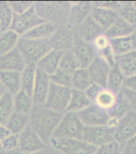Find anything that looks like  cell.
<instances>
[{"label": "cell", "mask_w": 136, "mask_h": 154, "mask_svg": "<svg viewBox=\"0 0 136 154\" xmlns=\"http://www.w3.org/2000/svg\"><path fill=\"white\" fill-rule=\"evenodd\" d=\"M63 114L52 110L45 105H34L30 113L29 126L49 145L51 138Z\"/></svg>", "instance_id": "obj_1"}, {"label": "cell", "mask_w": 136, "mask_h": 154, "mask_svg": "<svg viewBox=\"0 0 136 154\" xmlns=\"http://www.w3.org/2000/svg\"><path fill=\"white\" fill-rule=\"evenodd\" d=\"M71 2H36L34 9L37 15L45 22L58 26H67Z\"/></svg>", "instance_id": "obj_2"}, {"label": "cell", "mask_w": 136, "mask_h": 154, "mask_svg": "<svg viewBox=\"0 0 136 154\" xmlns=\"http://www.w3.org/2000/svg\"><path fill=\"white\" fill-rule=\"evenodd\" d=\"M17 49L21 53L26 65H37L46 54L52 50L49 40H36L20 37Z\"/></svg>", "instance_id": "obj_3"}, {"label": "cell", "mask_w": 136, "mask_h": 154, "mask_svg": "<svg viewBox=\"0 0 136 154\" xmlns=\"http://www.w3.org/2000/svg\"><path fill=\"white\" fill-rule=\"evenodd\" d=\"M84 125L77 113L67 111L63 114L53 133V138H73L82 140Z\"/></svg>", "instance_id": "obj_4"}, {"label": "cell", "mask_w": 136, "mask_h": 154, "mask_svg": "<svg viewBox=\"0 0 136 154\" xmlns=\"http://www.w3.org/2000/svg\"><path fill=\"white\" fill-rule=\"evenodd\" d=\"M49 145L61 154H94L97 149L83 140L73 138L52 137Z\"/></svg>", "instance_id": "obj_5"}, {"label": "cell", "mask_w": 136, "mask_h": 154, "mask_svg": "<svg viewBox=\"0 0 136 154\" xmlns=\"http://www.w3.org/2000/svg\"><path fill=\"white\" fill-rule=\"evenodd\" d=\"M71 94V88L64 87L51 82L45 106L57 113L64 114L67 111Z\"/></svg>", "instance_id": "obj_6"}, {"label": "cell", "mask_w": 136, "mask_h": 154, "mask_svg": "<svg viewBox=\"0 0 136 154\" xmlns=\"http://www.w3.org/2000/svg\"><path fill=\"white\" fill-rule=\"evenodd\" d=\"M82 140L96 148H99L115 141L114 128L104 126H85Z\"/></svg>", "instance_id": "obj_7"}, {"label": "cell", "mask_w": 136, "mask_h": 154, "mask_svg": "<svg viewBox=\"0 0 136 154\" xmlns=\"http://www.w3.org/2000/svg\"><path fill=\"white\" fill-rule=\"evenodd\" d=\"M136 136V113L133 110L119 120L114 128V137L115 142L123 145Z\"/></svg>", "instance_id": "obj_8"}, {"label": "cell", "mask_w": 136, "mask_h": 154, "mask_svg": "<svg viewBox=\"0 0 136 154\" xmlns=\"http://www.w3.org/2000/svg\"><path fill=\"white\" fill-rule=\"evenodd\" d=\"M45 21L42 20L34 9V4L30 9L22 14H14L11 25L10 29L14 30L20 36L30 30L36 26L39 25Z\"/></svg>", "instance_id": "obj_9"}, {"label": "cell", "mask_w": 136, "mask_h": 154, "mask_svg": "<svg viewBox=\"0 0 136 154\" xmlns=\"http://www.w3.org/2000/svg\"><path fill=\"white\" fill-rule=\"evenodd\" d=\"M19 149L23 154L35 153L49 146L29 125L19 134Z\"/></svg>", "instance_id": "obj_10"}, {"label": "cell", "mask_w": 136, "mask_h": 154, "mask_svg": "<svg viewBox=\"0 0 136 154\" xmlns=\"http://www.w3.org/2000/svg\"><path fill=\"white\" fill-rule=\"evenodd\" d=\"M74 39V30L68 26H61L49 39V43L52 50L65 52L71 51L73 46Z\"/></svg>", "instance_id": "obj_11"}, {"label": "cell", "mask_w": 136, "mask_h": 154, "mask_svg": "<svg viewBox=\"0 0 136 154\" xmlns=\"http://www.w3.org/2000/svg\"><path fill=\"white\" fill-rule=\"evenodd\" d=\"M77 114L84 126H104L108 124V112L93 103L80 111Z\"/></svg>", "instance_id": "obj_12"}, {"label": "cell", "mask_w": 136, "mask_h": 154, "mask_svg": "<svg viewBox=\"0 0 136 154\" xmlns=\"http://www.w3.org/2000/svg\"><path fill=\"white\" fill-rule=\"evenodd\" d=\"M71 51L78 60L81 68L84 69H87L96 57V53L92 43L84 41L76 35Z\"/></svg>", "instance_id": "obj_13"}, {"label": "cell", "mask_w": 136, "mask_h": 154, "mask_svg": "<svg viewBox=\"0 0 136 154\" xmlns=\"http://www.w3.org/2000/svg\"><path fill=\"white\" fill-rule=\"evenodd\" d=\"M50 85L49 75L37 67L32 93V98L34 105H45Z\"/></svg>", "instance_id": "obj_14"}, {"label": "cell", "mask_w": 136, "mask_h": 154, "mask_svg": "<svg viewBox=\"0 0 136 154\" xmlns=\"http://www.w3.org/2000/svg\"><path fill=\"white\" fill-rule=\"evenodd\" d=\"M93 2H71L67 26L73 30L85 21L91 15Z\"/></svg>", "instance_id": "obj_15"}, {"label": "cell", "mask_w": 136, "mask_h": 154, "mask_svg": "<svg viewBox=\"0 0 136 154\" xmlns=\"http://www.w3.org/2000/svg\"><path fill=\"white\" fill-rule=\"evenodd\" d=\"M92 83L106 88L107 80L111 67L106 62L96 56L90 66L87 68Z\"/></svg>", "instance_id": "obj_16"}, {"label": "cell", "mask_w": 136, "mask_h": 154, "mask_svg": "<svg viewBox=\"0 0 136 154\" xmlns=\"http://www.w3.org/2000/svg\"><path fill=\"white\" fill-rule=\"evenodd\" d=\"M25 60L16 48L0 56V71L22 72L25 67Z\"/></svg>", "instance_id": "obj_17"}, {"label": "cell", "mask_w": 136, "mask_h": 154, "mask_svg": "<svg viewBox=\"0 0 136 154\" xmlns=\"http://www.w3.org/2000/svg\"><path fill=\"white\" fill-rule=\"evenodd\" d=\"M73 30L76 36L89 43H92L97 36L104 33V30L96 23L91 15L78 26L74 28Z\"/></svg>", "instance_id": "obj_18"}, {"label": "cell", "mask_w": 136, "mask_h": 154, "mask_svg": "<svg viewBox=\"0 0 136 154\" xmlns=\"http://www.w3.org/2000/svg\"><path fill=\"white\" fill-rule=\"evenodd\" d=\"M91 17L105 32L119 18V14L113 10L100 8L93 6Z\"/></svg>", "instance_id": "obj_19"}, {"label": "cell", "mask_w": 136, "mask_h": 154, "mask_svg": "<svg viewBox=\"0 0 136 154\" xmlns=\"http://www.w3.org/2000/svg\"><path fill=\"white\" fill-rule=\"evenodd\" d=\"M63 53L62 51L51 50L49 53L37 63V67L51 76L59 69V65Z\"/></svg>", "instance_id": "obj_20"}, {"label": "cell", "mask_w": 136, "mask_h": 154, "mask_svg": "<svg viewBox=\"0 0 136 154\" xmlns=\"http://www.w3.org/2000/svg\"><path fill=\"white\" fill-rule=\"evenodd\" d=\"M58 27L59 26L54 23L43 22L25 33L21 37L25 38L36 39V40H49L51 36L56 32Z\"/></svg>", "instance_id": "obj_21"}, {"label": "cell", "mask_w": 136, "mask_h": 154, "mask_svg": "<svg viewBox=\"0 0 136 154\" xmlns=\"http://www.w3.org/2000/svg\"><path fill=\"white\" fill-rule=\"evenodd\" d=\"M0 82L7 93L13 96L22 90L21 73L15 71H0Z\"/></svg>", "instance_id": "obj_22"}, {"label": "cell", "mask_w": 136, "mask_h": 154, "mask_svg": "<svg viewBox=\"0 0 136 154\" xmlns=\"http://www.w3.org/2000/svg\"><path fill=\"white\" fill-rule=\"evenodd\" d=\"M135 29L125 20L119 16L116 21L104 32L110 39L129 37L134 33Z\"/></svg>", "instance_id": "obj_23"}, {"label": "cell", "mask_w": 136, "mask_h": 154, "mask_svg": "<svg viewBox=\"0 0 136 154\" xmlns=\"http://www.w3.org/2000/svg\"><path fill=\"white\" fill-rule=\"evenodd\" d=\"M29 120L30 115L14 111L5 125L9 129L10 134L19 135L29 125Z\"/></svg>", "instance_id": "obj_24"}, {"label": "cell", "mask_w": 136, "mask_h": 154, "mask_svg": "<svg viewBox=\"0 0 136 154\" xmlns=\"http://www.w3.org/2000/svg\"><path fill=\"white\" fill-rule=\"evenodd\" d=\"M125 79L126 78L120 71L117 64H115L114 66L111 67L107 80L106 88L112 91L115 94H118L122 91Z\"/></svg>", "instance_id": "obj_25"}, {"label": "cell", "mask_w": 136, "mask_h": 154, "mask_svg": "<svg viewBox=\"0 0 136 154\" xmlns=\"http://www.w3.org/2000/svg\"><path fill=\"white\" fill-rule=\"evenodd\" d=\"M34 106V103L32 96L28 94L25 91L21 90L14 95V109L15 112L30 115Z\"/></svg>", "instance_id": "obj_26"}, {"label": "cell", "mask_w": 136, "mask_h": 154, "mask_svg": "<svg viewBox=\"0 0 136 154\" xmlns=\"http://www.w3.org/2000/svg\"><path fill=\"white\" fill-rule=\"evenodd\" d=\"M131 110H132L131 105L124 95L123 94L122 92H120L117 94L116 101L113 107L108 111V114L111 119L119 121Z\"/></svg>", "instance_id": "obj_27"}, {"label": "cell", "mask_w": 136, "mask_h": 154, "mask_svg": "<svg viewBox=\"0 0 136 154\" xmlns=\"http://www.w3.org/2000/svg\"><path fill=\"white\" fill-rule=\"evenodd\" d=\"M20 37V35L10 29L0 33V56L16 48Z\"/></svg>", "instance_id": "obj_28"}, {"label": "cell", "mask_w": 136, "mask_h": 154, "mask_svg": "<svg viewBox=\"0 0 136 154\" xmlns=\"http://www.w3.org/2000/svg\"><path fill=\"white\" fill-rule=\"evenodd\" d=\"M72 90L85 91L92 84L88 69L80 68L71 73Z\"/></svg>", "instance_id": "obj_29"}, {"label": "cell", "mask_w": 136, "mask_h": 154, "mask_svg": "<svg viewBox=\"0 0 136 154\" xmlns=\"http://www.w3.org/2000/svg\"><path fill=\"white\" fill-rule=\"evenodd\" d=\"M91 104L92 102L88 98V97L86 96L85 93L84 91L72 90L71 97H70L67 111L79 113L80 111L87 108Z\"/></svg>", "instance_id": "obj_30"}, {"label": "cell", "mask_w": 136, "mask_h": 154, "mask_svg": "<svg viewBox=\"0 0 136 154\" xmlns=\"http://www.w3.org/2000/svg\"><path fill=\"white\" fill-rule=\"evenodd\" d=\"M37 66L36 65H25V67L21 72L22 90L32 96L33 89L34 85Z\"/></svg>", "instance_id": "obj_31"}, {"label": "cell", "mask_w": 136, "mask_h": 154, "mask_svg": "<svg viewBox=\"0 0 136 154\" xmlns=\"http://www.w3.org/2000/svg\"><path fill=\"white\" fill-rule=\"evenodd\" d=\"M117 14L136 30V7L133 2H120Z\"/></svg>", "instance_id": "obj_32"}, {"label": "cell", "mask_w": 136, "mask_h": 154, "mask_svg": "<svg viewBox=\"0 0 136 154\" xmlns=\"http://www.w3.org/2000/svg\"><path fill=\"white\" fill-rule=\"evenodd\" d=\"M111 47L116 58L134 51L131 36L111 39Z\"/></svg>", "instance_id": "obj_33"}, {"label": "cell", "mask_w": 136, "mask_h": 154, "mask_svg": "<svg viewBox=\"0 0 136 154\" xmlns=\"http://www.w3.org/2000/svg\"><path fill=\"white\" fill-rule=\"evenodd\" d=\"M116 64L126 78L136 75V59L131 53L116 58Z\"/></svg>", "instance_id": "obj_34"}, {"label": "cell", "mask_w": 136, "mask_h": 154, "mask_svg": "<svg viewBox=\"0 0 136 154\" xmlns=\"http://www.w3.org/2000/svg\"><path fill=\"white\" fill-rule=\"evenodd\" d=\"M117 98V94H114L112 91L109 90L107 88H103L101 91L98 94L93 104L96 105L102 109L108 111L111 109L115 105Z\"/></svg>", "instance_id": "obj_35"}, {"label": "cell", "mask_w": 136, "mask_h": 154, "mask_svg": "<svg viewBox=\"0 0 136 154\" xmlns=\"http://www.w3.org/2000/svg\"><path fill=\"white\" fill-rule=\"evenodd\" d=\"M14 111V96L7 92L0 98V125H5Z\"/></svg>", "instance_id": "obj_36"}, {"label": "cell", "mask_w": 136, "mask_h": 154, "mask_svg": "<svg viewBox=\"0 0 136 154\" xmlns=\"http://www.w3.org/2000/svg\"><path fill=\"white\" fill-rule=\"evenodd\" d=\"M80 68H81V65L73 52L72 51H65L61 58L59 69L71 74Z\"/></svg>", "instance_id": "obj_37"}, {"label": "cell", "mask_w": 136, "mask_h": 154, "mask_svg": "<svg viewBox=\"0 0 136 154\" xmlns=\"http://www.w3.org/2000/svg\"><path fill=\"white\" fill-rule=\"evenodd\" d=\"M13 16L14 12L9 2H0V27L2 31L10 29Z\"/></svg>", "instance_id": "obj_38"}, {"label": "cell", "mask_w": 136, "mask_h": 154, "mask_svg": "<svg viewBox=\"0 0 136 154\" xmlns=\"http://www.w3.org/2000/svg\"><path fill=\"white\" fill-rule=\"evenodd\" d=\"M49 77H50L51 82L54 83L56 85H61V86L72 89V80L70 73L58 69L54 74Z\"/></svg>", "instance_id": "obj_39"}, {"label": "cell", "mask_w": 136, "mask_h": 154, "mask_svg": "<svg viewBox=\"0 0 136 154\" xmlns=\"http://www.w3.org/2000/svg\"><path fill=\"white\" fill-rule=\"evenodd\" d=\"M92 45L97 54L111 46V39L104 33L97 36L92 42Z\"/></svg>", "instance_id": "obj_40"}, {"label": "cell", "mask_w": 136, "mask_h": 154, "mask_svg": "<svg viewBox=\"0 0 136 154\" xmlns=\"http://www.w3.org/2000/svg\"><path fill=\"white\" fill-rule=\"evenodd\" d=\"M122 147L123 145L114 141L108 145L98 148L94 154H120L122 151Z\"/></svg>", "instance_id": "obj_41"}, {"label": "cell", "mask_w": 136, "mask_h": 154, "mask_svg": "<svg viewBox=\"0 0 136 154\" xmlns=\"http://www.w3.org/2000/svg\"><path fill=\"white\" fill-rule=\"evenodd\" d=\"M3 151H14L19 149V137L16 134L10 135L2 142Z\"/></svg>", "instance_id": "obj_42"}, {"label": "cell", "mask_w": 136, "mask_h": 154, "mask_svg": "<svg viewBox=\"0 0 136 154\" xmlns=\"http://www.w3.org/2000/svg\"><path fill=\"white\" fill-rule=\"evenodd\" d=\"M12 11L14 12V14H22L25 12L27 10H29L30 7H32L34 4V2H30V1H14V2H9Z\"/></svg>", "instance_id": "obj_43"}, {"label": "cell", "mask_w": 136, "mask_h": 154, "mask_svg": "<svg viewBox=\"0 0 136 154\" xmlns=\"http://www.w3.org/2000/svg\"><path fill=\"white\" fill-rule=\"evenodd\" d=\"M96 56H98L99 58L104 60V62H106L110 66V67L114 66L116 64V57L114 54L111 46L105 49V50H104V51L97 53Z\"/></svg>", "instance_id": "obj_44"}, {"label": "cell", "mask_w": 136, "mask_h": 154, "mask_svg": "<svg viewBox=\"0 0 136 154\" xmlns=\"http://www.w3.org/2000/svg\"><path fill=\"white\" fill-rule=\"evenodd\" d=\"M103 89V87L99 86V85H96V84H94V83H92L87 90L84 91L86 96L88 97V98L91 101L92 103H93V101H95V99L96 97V96L98 95L101 90Z\"/></svg>", "instance_id": "obj_45"}, {"label": "cell", "mask_w": 136, "mask_h": 154, "mask_svg": "<svg viewBox=\"0 0 136 154\" xmlns=\"http://www.w3.org/2000/svg\"><path fill=\"white\" fill-rule=\"evenodd\" d=\"M121 92H122L123 94L124 95V97L127 98V100L131 105L132 110L136 113V92L127 90L126 88H123Z\"/></svg>", "instance_id": "obj_46"}, {"label": "cell", "mask_w": 136, "mask_h": 154, "mask_svg": "<svg viewBox=\"0 0 136 154\" xmlns=\"http://www.w3.org/2000/svg\"><path fill=\"white\" fill-rule=\"evenodd\" d=\"M120 154H136V136L123 145Z\"/></svg>", "instance_id": "obj_47"}, {"label": "cell", "mask_w": 136, "mask_h": 154, "mask_svg": "<svg viewBox=\"0 0 136 154\" xmlns=\"http://www.w3.org/2000/svg\"><path fill=\"white\" fill-rule=\"evenodd\" d=\"M93 2V6L96 7H100V8H105V9H110L116 11L120 2H116V1H99V2Z\"/></svg>", "instance_id": "obj_48"}, {"label": "cell", "mask_w": 136, "mask_h": 154, "mask_svg": "<svg viewBox=\"0 0 136 154\" xmlns=\"http://www.w3.org/2000/svg\"><path fill=\"white\" fill-rule=\"evenodd\" d=\"M123 88L136 92V75L125 79Z\"/></svg>", "instance_id": "obj_49"}, {"label": "cell", "mask_w": 136, "mask_h": 154, "mask_svg": "<svg viewBox=\"0 0 136 154\" xmlns=\"http://www.w3.org/2000/svg\"><path fill=\"white\" fill-rule=\"evenodd\" d=\"M10 132L7 128L6 125H0V141L2 142L5 139H7L10 135Z\"/></svg>", "instance_id": "obj_50"}, {"label": "cell", "mask_w": 136, "mask_h": 154, "mask_svg": "<svg viewBox=\"0 0 136 154\" xmlns=\"http://www.w3.org/2000/svg\"><path fill=\"white\" fill-rule=\"evenodd\" d=\"M33 154H56V153L54 152V149H53V148L48 146V147H46V149H42L41 150V151H39V152H35V153H33Z\"/></svg>", "instance_id": "obj_51"}, {"label": "cell", "mask_w": 136, "mask_h": 154, "mask_svg": "<svg viewBox=\"0 0 136 154\" xmlns=\"http://www.w3.org/2000/svg\"><path fill=\"white\" fill-rule=\"evenodd\" d=\"M131 38H132V44H133V48H134V51H136V30H135L134 33L131 35Z\"/></svg>", "instance_id": "obj_52"}, {"label": "cell", "mask_w": 136, "mask_h": 154, "mask_svg": "<svg viewBox=\"0 0 136 154\" xmlns=\"http://www.w3.org/2000/svg\"><path fill=\"white\" fill-rule=\"evenodd\" d=\"M0 154H23L19 151V149L14 150V151H2L0 152Z\"/></svg>", "instance_id": "obj_53"}, {"label": "cell", "mask_w": 136, "mask_h": 154, "mask_svg": "<svg viewBox=\"0 0 136 154\" xmlns=\"http://www.w3.org/2000/svg\"><path fill=\"white\" fill-rule=\"evenodd\" d=\"M7 93V91H6V90H5L4 86L2 85V83L0 82V98L2 97L3 95Z\"/></svg>", "instance_id": "obj_54"}, {"label": "cell", "mask_w": 136, "mask_h": 154, "mask_svg": "<svg viewBox=\"0 0 136 154\" xmlns=\"http://www.w3.org/2000/svg\"><path fill=\"white\" fill-rule=\"evenodd\" d=\"M131 54H132V55L133 56V57H134V58L136 59V51H132V53H131Z\"/></svg>", "instance_id": "obj_55"}, {"label": "cell", "mask_w": 136, "mask_h": 154, "mask_svg": "<svg viewBox=\"0 0 136 154\" xmlns=\"http://www.w3.org/2000/svg\"><path fill=\"white\" fill-rule=\"evenodd\" d=\"M3 150H2V142L0 141V152H2Z\"/></svg>", "instance_id": "obj_56"}, {"label": "cell", "mask_w": 136, "mask_h": 154, "mask_svg": "<svg viewBox=\"0 0 136 154\" xmlns=\"http://www.w3.org/2000/svg\"><path fill=\"white\" fill-rule=\"evenodd\" d=\"M134 2V5L136 7V2Z\"/></svg>", "instance_id": "obj_57"}, {"label": "cell", "mask_w": 136, "mask_h": 154, "mask_svg": "<svg viewBox=\"0 0 136 154\" xmlns=\"http://www.w3.org/2000/svg\"><path fill=\"white\" fill-rule=\"evenodd\" d=\"M1 32H2V30H0V33H1Z\"/></svg>", "instance_id": "obj_58"}, {"label": "cell", "mask_w": 136, "mask_h": 154, "mask_svg": "<svg viewBox=\"0 0 136 154\" xmlns=\"http://www.w3.org/2000/svg\"><path fill=\"white\" fill-rule=\"evenodd\" d=\"M0 30H1V27H0Z\"/></svg>", "instance_id": "obj_59"}]
</instances>
